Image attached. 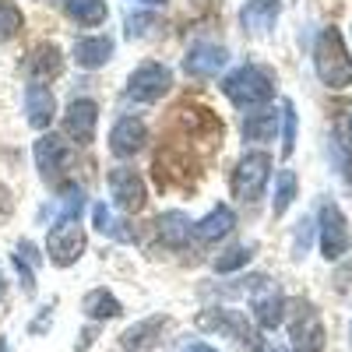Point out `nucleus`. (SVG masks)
Masks as SVG:
<instances>
[{"label":"nucleus","mask_w":352,"mask_h":352,"mask_svg":"<svg viewBox=\"0 0 352 352\" xmlns=\"http://www.w3.org/2000/svg\"><path fill=\"white\" fill-rule=\"evenodd\" d=\"M222 96L236 109H261L275 96V78L261 64H243L222 78Z\"/></svg>","instance_id":"nucleus-1"},{"label":"nucleus","mask_w":352,"mask_h":352,"mask_svg":"<svg viewBox=\"0 0 352 352\" xmlns=\"http://www.w3.org/2000/svg\"><path fill=\"white\" fill-rule=\"evenodd\" d=\"M314 71L328 88H349L352 85V56L345 50V39L338 28H324L314 46Z\"/></svg>","instance_id":"nucleus-2"},{"label":"nucleus","mask_w":352,"mask_h":352,"mask_svg":"<svg viewBox=\"0 0 352 352\" xmlns=\"http://www.w3.org/2000/svg\"><path fill=\"white\" fill-rule=\"evenodd\" d=\"M268 180H272V155L268 152H247L236 162V169H232L229 187H232V197H236V201L254 204V201L264 197Z\"/></svg>","instance_id":"nucleus-3"},{"label":"nucleus","mask_w":352,"mask_h":352,"mask_svg":"<svg viewBox=\"0 0 352 352\" xmlns=\"http://www.w3.org/2000/svg\"><path fill=\"white\" fill-rule=\"evenodd\" d=\"M88 240H85V226L78 219H53L50 236H46V257L56 268H71L81 261Z\"/></svg>","instance_id":"nucleus-4"},{"label":"nucleus","mask_w":352,"mask_h":352,"mask_svg":"<svg viewBox=\"0 0 352 352\" xmlns=\"http://www.w3.org/2000/svg\"><path fill=\"white\" fill-rule=\"evenodd\" d=\"M197 324L204 328V331H219V335H226V338H232V342H240V345H247V349H264V338L250 328V320L240 314V310H229V307H212V310H204L201 317H197Z\"/></svg>","instance_id":"nucleus-5"},{"label":"nucleus","mask_w":352,"mask_h":352,"mask_svg":"<svg viewBox=\"0 0 352 352\" xmlns=\"http://www.w3.org/2000/svg\"><path fill=\"white\" fill-rule=\"evenodd\" d=\"M106 187H109L113 204H116V208H120L124 215H138L144 204H148V187H144L141 173L131 169V166H116V169H109Z\"/></svg>","instance_id":"nucleus-6"},{"label":"nucleus","mask_w":352,"mask_h":352,"mask_svg":"<svg viewBox=\"0 0 352 352\" xmlns=\"http://www.w3.org/2000/svg\"><path fill=\"white\" fill-rule=\"evenodd\" d=\"M169 88H173V71L166 64L144 60L127 78V99H134V102H159Z\"/></svg>","instance_id":"nucleus-7"},{"label":"nucleus","mask_w":352,"mask_h":352,"mask_svg":"<svg viewBox=\"0 0 352 352\" xmlns=\"http://www.w3.org/2000/svg\"><path fill=\"white\" fill-rule=\"evenodd\" d=\"M317 236H320V254H324L328 261H338V257L349 254V222H345L338 204H331V201L320 204Z\"/></svg>","instance_id":"nucleus-8"},{"label":"nucleus","mask_w":352,"mask_h":352,"mask_svg":"<svg viewBox=\"0 0 352 352\" xmlns=\"http://www.w3.org/2000/svg\"><path fill=\"white\" fill-rule=\"evenodd\" d=\"M36 169L46 184H60L67 176V166H71V144L60 138V134H39L36 141Z\"/></svg>","instance_id":"nucleus-9"},{"label":"nucleus","mask_w":352,"mask_h":352,"mask_svg":"<svg viewBox=\"0 0 352 352\" xmlns=\"http://www.w3.org/2000/svg\"><path fill=\"white\" fill-rule=\"evenodd\" d=\"M99 127V106L92 99H71L64 109V138L74 144H92Z\"/></svg>","instance_id":"nucleus-10"},{"label":"nucleus","mask_w":352,"mask_h":352,"mask_svg":"<svg viewBox=\"0 0 352 352\" xmlns=\"http://www.w3.org/2000/svg\"><path fill=\"white\" fill-rule=\"evenodd\" d=\"M144 141H148V127H144V120H138V116H120V120L113 124L109 131V152L116 159H134Z\"/></svg>","instance_id":"nucleus-11"},{"label":"nucleus","mask_w":352,"mask_h":352,"mask_svg":"<svg viewBox=\"0 0 352 352\" xmlns=\"http://www.w3.org/2000/svg\"><path fill=\"white\" fill-rule=\"evenodd\" d=\"M250 310H254V320H257L264 331H275L282 324V317H285V296H282L278 289H272L268 278H264L250 292Z\"/></svg>","instance_id":"nucleus-12"},{"label":"nucleus","mask_w":352,"mask_h":352,"mask_svg":"<svg viewBox=\"0 0 352 352\" xmlns=\"http://www.w3.org/2000/svg\"><path fill=\"white\" fill-rule=\"evenodd\" d=\"M289 345H292V352H320L324 349V324L317 320L314 307H300L296 320L289 324Z\"/></svg>","instance_id":"nucleus-13"},{"label":"nucleus","mask_w":352,"mask_h":352,"mask_svg":"<svg viewBox=\"0 0 352 352\" xmlns=\"http://www.w3.org/2000/svg\"><path fill=\"white\" fill-rule=\"evenodd\" d=\"M25 113H28V124L36 131H46L56 120V99H53V88L43 81H28L25 88Z\"/></svg>","instance_id":"nucleus-14"},{"label":"nucleus","mask_w":352,"mask_h":352,"mask_svg":"<svg viewBox=\"0 0 352 352\" xmlns=\"http://www.w3.org/2000/svg\"><path fill=\"white\" fill-rule=\"evenodd\" d=\"M226 60H229V53H226L222 46H215V43H197V46H190L187 56H184V71H187V78H215V74L226 67Z\"/></svg>","instance_id":"nucleus-15"},{"label":"nucleus","mask_w":352,"mask_h":352,"mask_svg":"<svg viewBox=\"0 0 352 352\" xmlns=\"http://www.w3.org/2000/svg\"><path fill=\"white\" fill-rule=\"evenodd\" d=\"M162 328H166V317L155 314V317H144L138 324H131L124 335H120V349L124 352H152L162 338Z\"/></svg>","instance_id":"nucleus-16"},{"label":"nucleus","mask_w":352,"mask_h":352,"mask_svg":"<svg viewBox=\"0 0 352 352\" xmlns=\"http://www.w3.org/2000/svg\"><path fill=\"white\" fill-rule=\"evenodd\" d=\"M278 11H282V0H247L243 11H240V25L247 36H264L272 32L275 21H278Z\"/></svg>","instance_id":"nucleus-17"},{"label":"nucleus","mask_w":352,"mask_h":352,"mask_svg":"<svg viewBox=\"0 0 352 352\" xmlns=\"http://www.w3.org/2000/svg\"><path fill=\"white\" fill-rule=\"evenodd\" d=\"M25 71L32 81H50L64 71V53L56 43H39L32 53H28V60H25Z\"/></svg>","instance_id":"nucleus-18"},{"label":"nucleus","mask_w":352,"mask_h":352,"mask_svg":"<svg viewBox=\"0 0 352 352\" xmlns=\"http://www.w3.org/2000/svg\"><path fill=\"white\" fill-rule=\"evenodd\" d=\"M113 60V39L109 36H85L74 43V64L81 71H99Z\"/></svg>","instance_id":"nucleus-19"},{"label":"nucleus","mask_w":352,"mask_h":352,"mask_svg":"<svg viewBox=\"0 0 352 352\" xmlns=\"http://www.w3.org/2000/svg\"><path fill=\"white\" fill-rule=\"evenodd\" d=\"M232 226H236V215H232V208H229V204H215V208L204 215L201 222H194V240H201V243H219V240H226L229 232H232Z\"/></svg>","instance_id":"nucleus-20"},{"label":"nucleus","mask_w":352,"mask_h":352,"mask_svg":"<svg viewBox=\"0 0 352 352\" xmlns=\"http://www.w3.org/2000/svg\"><path fill=\"white\" fill-rule=\"evenodd\" d=\"M155 232H159V240L166 243V247H173V250H184L187 243H190V236H194V222L184 215V212H162L159 219H155Z\"/></svg>","instance_id":"nucleus-21"},{"label":"nucleus","mask_w":352,"mask_h":352,"mask_svg":"<svg viewBox=\"0 0 352 352\" xmlns=\"http://www.w3.org/2000/svg\"><path fill=\"white\" fill-rule=\"evenodd\" d=\"M81 310L88 320H116L124 314V303L113 296L109 289H92V292H85V300H81Z\"/></svg>","instance_id":"nucleus-22"},{"label":"nucleus","mask_w":352,"mask_h":352,"mask_svg":"<svg viewBox=\"0 0 352 352\" xmlns=\"http://www.w3.org/2000/svg\"><path fill=\"white\" fill-rule=\"evenodd\" d=\"M275 134H278V113L275 109H250L247 113V120H243V141H257V144H264V141H275Z\"/></svg>","instance_id":"nucleus-23"},{"label":"nucleus","mask_w":352,"mask_h":352,"mask_svg":"<svg viewBox=\"0 0 352 352\" xmlns=\"http://www.w3.org/2000/svg\"><path fill=\"white\" fill-rule=\"evenodd\" d=\"M64 11H67L71 21H78L85 28H99L109 18L106 0H64Z\"/></svg>","instance_id":"nucleus-24"},{"label":"nucleus","mask_w":352,"mask_h":352,"mask_svg":"<svg viewBox=\"0 0 352 352\" xmlns=\"http://www.w3.org/2000/svg\"><path fill=\"white\" fill-rule=\"evenodd\" d=\"M92 226L102 232V236L116 240V243H131V240H134V232L124 229V222L116 219V215L106 208V204H96V208H92Z\"/></svg>","instance_id":"nucleus-25"},{"label":"nucleus","mask_w":352,"mask_h":352,"mask_svg":"<svg viewBox=\"0 0 352 352\" xmlns=\"http://www.w3.org/2000/svg\"><path fill=\"white\" fill-rule=\"evenodd\" d=\"M296 201V173L292 169H282L275 176V197H272V215H285V208Z\"/></svg>","instance_id":"nucleus-26"},{"label":"nucleus","mask_w":352,"mask_h":352,"mask_svg":"<svg viewBox=\"0 0 352 352\" xmlns=\"http://www.w3.org/2000/svg\"><path fill=\"white\" fill-rule=\"evenodd\" d=\"M21 25H25L21 8L14 4V0H0V43L14 39V36L21 32Z\"/></svg>","instance_id":"nucleus-27"},{"label":"nucleus","mask_w":352,"mask_h":352,"mask_svg":"<svg viewBox=\"0 0 352 352\" xmlns=\"http://www.w3.org/2000/svg\"><path fill=\"white\" fill-rule=\"evenodd\" d=\"M250 257H254V250H250V247H229L226 254H219V257L212 261V268H215L219 275H229V272H240V268H247Z\"/></svg>","instance_id":"nucleus-28"},{"label":"nucleus","mask_w":352,"mask_h":352,"mask_svg":"<svg viewBox=\"0 0 352 352\" xmlns=\"http://www.w3.org/2000/svg\"><path fill=\"white\" fill-rule=\"evenodd\" d=\"M292 148H296V109L292 102H282V152L292 155Z\"/></svg>","instance_id":"nucleus-29"},{"label":"nucleus","mask_w":352,"mask_h":352,"mask_svg":"<svg viewBox=\"0 0 352 352\" xmlns=\"http://www.w3.org/2000/svg\"><path fill=\"white\" fill-rule=\"evenodd\" d=\"M11 264H14V272H18V278H21L25 296H36V264L25 261L21 254H11Z\"/></svg>","instance_id":"nucleus-30"},{"label":"nucleus","mask_w":352,"mask_h":352,"mask_svg":"<svg viewBox=\"0 0 352 352\" xmlns=\"http://www.w3.org/2000/svg\"><path fill=\"white\" fill-rule=\"evenodd\" d=\"M155 25H159V21H155L152 14H131V18H127V36H131V39H141V36H148Z\"/></svg>","instance_id":"nucleus-31"},{"label":"nucleus","mask_w":352,"mask_h":352,"mask_svg":"<svg viewBox=\"0 0 352 352\" xmlns=\"http://www.w3.org/2000/svg\"><path fill=\"white\" fill-rule=\"evenodd\" d=\"M331 155L338 159V166H342V176H345V180H349V187H352V155H349V152L342 148L338 141L331 144Z\"/></svg>","instance_id":"nucleus-32"},{"label":"nucleus","mask_w":352,"mask_h":352,"mask_svg":"<svg viewBox=\"0 0 352 352\" xmlns=\"http://www.w3.org/2000/svg\"><path fill=\"white\" fill-rule=\"evenodd\" d=\"M307 243H310V222L303 219V222H300V229H296V257H303V254H307Z\"/></svg>","instance_id":"nucleus-33"},{"label":"nucleus","mask_w":352,"mask_h":352,"mask_svg":"<svg viewBox=\"0 0 352 352\" xmlns=\"http://www.w3.org/2000/svg\"><path fill=\"white\" fill-rule=\"evenodd\" d=\"M50 324H53V314H50V307H46V310H39V317L32 320V328H28V331H32V335H43Z\"/></svg>","instance_id":"nucleus-34"},{"label":"nucleus","mask_w":352,"mask_h":352,"mask_svg":"<svg viewBox=\"0 0 352 352\" xmlns=\"http://www.w3.org/2000/svg\"><path fill=\"white\" fill-rule=\"evenodd\" d=\"M180 352H219V349H212L208 342H187Z\"/></svg>","instance_id":"nucleus-35"},{"label":"nucleus","mask_w":352,"mask_h":352,"mask_svg":"<svg viewBox=\"0 0 352 352\" xmlns=\"http://www.w3.org/2000/svg\"><path fill=\"white\" fill-rule=\"evenodd\" d=\"M8 296V278H4V272H0V300Z\"/></svg>","instance_id":"nucleus-36"},{"label":"nucleus","mask_w":352,"mask_h":352,"mask_svg":"<svg viewBox=\"0 0 352 352\" xmlns=\"http://www.w3.org/2000/svg\"><path fill=\"white\" fill-rule=\"evenodd\" d=\"M141 4H148V8H162L166 0H141Z\"/></svg>","instance_id":"nucleus-37"},{"label":"nucleus","mask_w":352,"mask_h":352,"mask_svg":"<svg viewBox=\"0 0 352 352\" xmlns=\"http://www.w3.org/2000/svg\"><path fill=\"white\" fill-rule=\"evenodd\" d=\"M345 134H349V141H352V116H349V127H345Z\"/></svg>","instance_id":"nucleus-38"},{"label":"nucleus","mask_w":352,"mask_h":352,"mask_svg":"<svg viewBox=\"0 0 352 352\" xmlns=\"http://www.w3.org/2000/svg\"><path fill=\"white\" fill-rule=\"evenodd\" d=\"M0 352H8V338H0Z\"/></svg>","instance_id":"nucleus-39"},{"label":"nucleus","mask_w":352,"mask_h":352,"mask_svg":"<svg viewBox=\"0 0 352 352\" xmlns=\"http://www.w3.org/2000/svg\"><path fill=\"white\" fill-rule=\"evenodd\" d=\"M349 335H352V328H349Z\"/></svg>","instance_id":"nucleus-40"},{"label":"nucleus","mask_w":352,"mask_h":352,"mask_svg":"<svg viewBox=\"0 0 352 352\" xmlns=\"http://www.w3.org/2000/svg\"><path fill=\"white\" fill-rule=\"evenodd\" d=\"M275 352H278V349H275Z\"/></svg>","instance_id":"nucleus-41"}]
</instances>
